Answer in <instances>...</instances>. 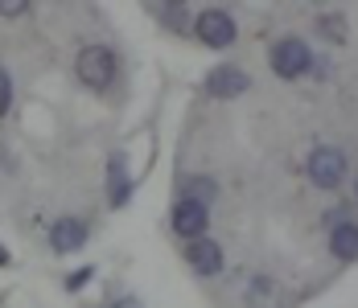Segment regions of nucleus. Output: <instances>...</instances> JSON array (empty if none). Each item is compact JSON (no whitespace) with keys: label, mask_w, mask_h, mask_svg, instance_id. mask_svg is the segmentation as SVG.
I'll use <instances>...</instances> for the list:
<instances>
[{"label":"nucleus","mask_w":358,"mask_h":308,"mask_svg":"<svg viewBox=\"0 0 358 308\" xmlns=\"http://www.w3.org/2000/svg\"><path fill=\"white\" fill-rule=\"evenodd\" d=\"M115 70H120V62H115V54L108 45H83L78 58H74V74L87 91H108L115 82Z\"/></svg>","instance_id":"obj_1"},{"label":"nucleus","mask_w":358,"mask_h":308,"mask_svg":"<svg viewBox=\"0 0 358 308\" xmlns=\"http://www.w3.org/2000/svg\"><path fill=\"white\" fill-rule=\"evenodd\" d=\"M268 62L276 70V78H301V74H309L313 70V54H309V45L301 41V37H285V41H276L272 45V54H268Z\"/></svg>","instance_id":"obj_2"},{"label":"nucleus","mask_w":358,"mask_h":308,"mask_svg":"<svg viewBox=\"0 0 358 308\" xmlns=\"http://www.w3.org/2000/svg\"><path fill=\"white\" fill-rule=\"evenodd\" d=\"M346 177V152L342 148H313L309 156V181L317 189H338Z\"/></svg>","instance_id":"obj_3"},{"label":"nucleus","mask_w":358,"mask_h":308,"mask_svg":"<svg viewBox=\"0 0 358 308\" xmlns=\"http://www.w3.org/2000/svg\"><path fill=\"white\" fill-rule=\"evenodd\" d=\"M194 34H198L202 45H210V50H227V45L235 41V21H231V13H222V8H206V13H198Z\"/></svg>","instance_id":"obj_4"},{"label":"nucleus","mask_w":358,"mask_h":308,"mask_svg":"<svg viewBox=\"0 0 358 308\" xmlns=\"http://www.w3.org/2000/svg\"><path fill=\"white\" fill-rule=\"evenodd\" d=\"M169 222H173V230H178L181 239H202L206 235V226H210V210L202 202H194V198H178L173 205V214H169Z\"/></svg>","instance_id":"obj_5"},{"label":"nucleus","mask_w":358,"mask_h":308,"mask_svg":"<svg viewBox=\"0 0 358 308\" xmlns=\"http://www.w3.org/2000/svg\"><path fill=\"white\" fill-rule=\"evenodd\" d=\"M248 87H251V78L239 66H218V70H210L206 82H202V91H206L210 99H235V95H243Z\"/></svg>","instance_id":"obj_6"},{"label":"nucleus","mask_w":358,"mask_h":308,"mask_svg":"<svg viewBox=\"0 0 358 308\" xmlns=\"http://www.w3.org/2000/svg\"><path fill=\"white\" fill-rule=\"evenodd\" d=\"M185 263H189L198 275H218L222 272V247L202 235V239H194L189 247H185Z\"/></svg>","instance_id":"obj_7"},{"label":"nucleus","mask_w":358,"mask_h":308,"mask_svg":"<svg viewBox=\"0 0 358 308\" xmlns=\"http://www.w3.org/2000/svg\"><path fill=\"white\" fill-rule=\"evenodd\" d=\"M83 242H87V222H83V218H62V222L50 226V247H54L58 255L83 251Z\"/></svg>","instance_id":"obj_8"},{"label":"nucleus","mask_w":358,"mask_h":308,"mask_svg":"<svg viewBox=\"0 0 358 308\" xmlns=\"http://www.w3.org/2000/svg\"><path fill=\"white\" fill-rule=\"evenodd\" d=\"M329 251H334L338 259L355 263L358 259V226L355 222H338V226L329 230Z\"/></svg>","instance_id":"obj_9"},{"label":"nucleus","mask_w":358,"mask_h":308,"mask_svg":"<svg viewBox=\"0 0 358 308\" xmlns=\"http://www.w3.org/2000/svg\"><path fill=\"white\" fill-rule=\"evenodd\" d=\"M128 193H132V185H128V173H124V156L115 152V156L108 161V202L124 205L128 202Z\"/></svg>","instance_id":"obj_10"},{"label":"nucleus","mask_w":358,"mask_h":308,"mask_svg":"<svg viewBox=\"0 0 358 308\" xmlns=\"http://www.w3.org/2000/svg\"><path fill=\"white\" fill-rule=\"evenodd\" d=\"M152 13H157L173 34H185V29H189V8H185V4H165V8H152Z\"/></svg>","instance_id":"obj_11"},{"label":"nucleus","mask_w":358,"mask_h":308,"mask_svg":"<svg viewBox=\"0 0 358 308\" xmlns=\"http://www.w3.org/2000/svg\"><path fill=\"white\" fill-rule=\"evenodd\" d=\"M181 193H185V198H194V202H210V198H215L218 193V185L215 181H210V177H198V181H185V185H181Z\"/></svg>","instance_id":"obj_12"},{"label":"nucleus","mask_w":358,"mask_h":308,"mask_svg":"<svg viewBox=\"0 0 358 308\" xmlns=\"http://www.w3.org/2000/svg\"><path fill=\"white\" fill-rule=\"evenodd\" d=\"M251 308H276V284L272 279H255L251 284Z\"/></svg>","instance_id":"obj_13"},{"label":"nucleus","mask_w":358,"mask_h":308,"mask_svg":"<svg viewBox=\"0 0 358 308\" xmlns=\"http://www.w3.org/2000/svg\"><path fill=\"white\" fill-rule=\"evenodd\" d=\"M8 107H13V78L0 66V115H8Z\"/></svg>","instance_id":"obj_14"},{"label":"nucleus","mask_w":358,"mask_h":308,"mask_svg":"<svg viewBox=\"0 0 358 308\" xmlns=\"http://www.w3.org/2000/svg\"><path fill=\"white\" fill-rule=\"evenodd\" d=\"M29 8H34V4H21V0H4V4H0V17H25Z\"/></svg>","instance_id":"obj_15"},{"label":"nucleus","mask_w":358,"mask_h":308,"mask_svg":"<svg viewBox=\"0 0 358 308\" xmlns=\"http://www.w3.org/2000/svg\"><path fill=\"white\" fill-rule=\"evenodd\" d=\"M91 275H95V267H78V272H74L71 279H66V288H71V292H78L83 284H91Z\"/></svg>","instance_id":"obj_16"},{"label":"nucleus","mask_w":358,"mask_h":308,"mask_svg":"<svg viewBox=\"0 0 358 308\" xmlns=\"http://www.w3.org/2000/svg\"><path fill=\"white\" fill-rule=\"evenodd\" d=\"M115 308H144V305H141V300H136V296H124V300H120V305H115Z\"/></svg>","instance_id":"obj_17"},{"label":"nucleus","mask_w":358,"mask_h":308,"mask_svg":"<svg viewBox=\"0 0 358 308\" xmlns=\"http://www.w3.org/2000/svg\"><path fill=\"white\" fill-rule=\"evenodd\" d=\"M8 263H13V255H8V251L0 247V267H8Z\"/></svg>","instance_id":"obj_18"},{"label":"nucleus","mask_w":358,"mask_h":308,"mask_svg":"<svg viewBox=\"0 0 358 308\" xmlns=\"http://www.w3.org/2000/svg\"><path fill=\"white\" fill-rule=\"evenodd\" d=\"M355 202H358V185H355Z\"/></svg>","instance_id":"obj_19"}]
</instances>
